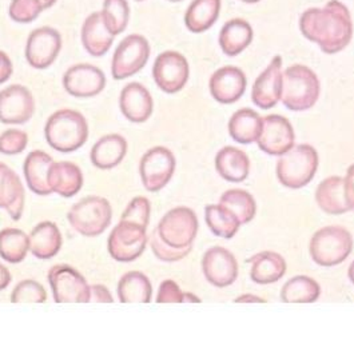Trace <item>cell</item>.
I'll return each instance as SVG.
<instances>
[{
  "mask_svg": "<svg viewBox=\"0 0 354 351\" xmlns=\"http://www.w3.org/2000/svg\"><path fill=\"white\" fill-rule=\"evenodd\" d=\"M299 30L325 54L333 55L353 38V20L345 4L330 0L324 7L306 10L299 18Z\"/></svg>",
  "mask_w": 354,
  "mask_h": 351,
  "instance_id": "6da1fadb",
  "label": "cell"
},
{
  "mask_svg": "<svg viewBox=\"0 0 354 351\" xmlns=\"http://www.w3.org/2000/svg\"><path fill=\"white\" fill-rule=\"evenodd\" d=\"M44 135L55 151L73 153L87 142L88 124L79 111L63 108L48 117Z\"/></svg>",
  "mask_w": 354,
  "mask_h": 351,
  "instance_id": "7a4b0ae2",
  "label": "cell"
},
{
  "mask_svg": "<svg viewBox=\"0 0 354 351\" xmlns=\"http://www.w3.org/2000/svg\"><path fill=\"white\" fill-rule=\"evenodd\" d=\"M321 84L313 70L295 64L282 73V104L292 111H306L319 98Z\"/></svg>",
  "mask_w": 354,
  "mask_h": 351,
  "instance_id": "3957f363",
  "label": "cell"
},
{
  "mask_svg": "<svg viewBox=\"0 0 354 351\" xmlns=\"http://www.w3.org/2000/svg\"><path fill=\"white\" fill-rule=\"evenodd\" d=\"M318 169V153L310 144H298L279 156L277 178L288 189H302L309 184Z\"/></svg>",
  "mask_w": 354,
  "mask_h": 351,
  "instance_id": "277c9868",
  "label": "cell"
},
{
  "mask_svg": "<svg viewBox=\"0 0 354 351\" xmlns=\"http://www.w3.org/2000/svg\"><path fill=\"white\" fill-rule=\"evenodd\" d=\"M353 250V236L341 226H326L315 231L309 253L317 265L333 267L341 265Z\"/></svg>",
  "mask_w": 354,
  "mask_h": 351,
  "instance_id": "5b68a950",
  "label": "cell"
},
{
  "mask_svg": "<svg viewBox=\"0 0 354 351\" xmlns=\"http://www.w3.org/2000/svg\"><path fill=\"white\" fill-rule=\"evenodd\" d=\"M67 219L79 234L93 238L103 234L110 226L113 209L106 198L87 196L70 209Z\"/></svg>",
  "mask_w": 354,
  "mask_h": 351,
  "instance_id": "8992f818",
  "label": "cell"
},
{
  "mask_svg": "<svg viewBox=\"0 0 354 351\" xmlns=\"http://www.w3.org/2000/svg\"><path fill=\"white\" fill-rule=\"evenodd\" d=\"M198 218L189 207L170 210L158 223L159 238L174 249H193L198 233Z\"/></svg>",
  "mask_w": 354,
  "mask_h": 351,
  "instance_id": "52a82bcc",
  "label": "cell"
},
{
  "mask_svg": "<svg viewBox=\"0 0 354 351\" xmlns=\"http://www.w3.org/2000/svg\"><path fill=\"white\" fill-rule=\"evenodd\" d=\"M48 283L57 303H88L91 289L77 269L68 265H55L48 272Z\"/></svg>",
  "mask_w": 354,
  "mask_h": 351,
  "instance_id": "ba28073f",
  "label": "cell"
},
{
  "mask_svg": "<svg viewBox=\"0 0 354 351\" xmlns=\"http://www.w3.org/2000/svg\"><path fill=\"white\" fill-rule=\"evenodd\" d=\"M147 240V229L120 219L109 236L107 250L115 260L127 263L143 254Z\"/></svg>",
  "mask_w": 354,
  "mask_h": 351,
  "instance_id": "9c48e42d",
  "label": "cell"
},
{
  "mask_svg": "<svg viewBox=\"0 0 354 351\" xmlns=\"http://www.w3.org/2000/svg\"><path fill=\"white\" fill-rule=\"evenodd\" d=\"M176 156L163 147L157 146L150 149L142 156L139 163V174L145 189L150 193L162 190L174 176Z\"/></svg>",
  "mask_w": 354,
  "mask_h": 351,
  "instance_id": "30bf717a",
  "label": "cell"
},
{
  "mask_svg": "<svg viewBox=\"0 0 354 351\" xmlns=\"http://www.w3.org/2000/svg\"><path fill=\"white\" fill-rule=\"evenodd\" d=\"M150 58V44L142 35L134 34L119 43L111 64L113 77L117 80L130 78L146 66Z\"/></svg>",
  "mask_w": 354,
  "mask_h": 351,
  "instance_id": "8fae6325",
  "label": "cell"
},
{
  "mask_svg": "<svg viewBox=\"0 0 354 351\" xmlns=\"http://www.w3.org/2000/svg\"><path fill=\"white\" fill-rule=\"evenodd\" d=\"M190 75L189 61L180 53L165 51L158 55L153 67V77L158 87L166 94L179 93Z\"/></svg>",
  "mask_w": 354,
  "mask_h": 351,
  "instance_id": "7c38bea8",
  "label": "cell"
},
{
  "mask_svg": "<svg viewBox=\"0 0 354 351\" xmlns=\"http://www.w3.org/2000/svg\"><path fill=\"white\" fill-rule=\"evenodd\" d=\"M295 135L292 123L282 115L262 117V130L257 139L261 151L268 155L281 156L295 147Z\"/></svg>",
  "mask_w": 354,
  "mask_h": 351,
  "instance_id": "4fadbf2b",
  "label": "cell"
},
{
  "mask_svg": "<svg viewBox=\"0 0 354 351\" xmlns=\"http://www.w3.org/2000/svg\"><path fill=\"white\" fill-rule=\"evenodd\" d=\"M62 37L53 27H40L31 32L26 46V58L31 67L44 70L58 58Z\"/></svg>",
  "mask_w": 354,
  "mask_h": 351,
  "instance_id": "5bb4252c",
  "label": "cell"
},
{
  "mask_svg": "<svg viewBox=\"0 0 354 351\" xmlns=\"http://www.w3.org/2000/svg\"><path fill=\"white\" fill-rule=\"evenodd\" d=\"M35 111L31 91L20 84H12L0 91V122L4 124L27 123Z\"/></svg>",
  "mask_w": 354,
  "mask_h": 351,
  "instance_id": "9a60e30c",
  "label": "cell"
},
{
  "mask_svg": "<svg viewBox=\"0 0 354 351\" xmlns=\"http://www.w3.org/2000/svg\"><path fill=\"white\" fill-rule=\"evenodd\" d=\"M202 272L209 283L216 287H227L238 278V262L227 249L216 246L209 249L202 258Z\"/></svg>",
  "mask_w": 354,
  "mask_h": 351,
  "instance_id": "2e32d148",
  "label": "cell"
},
{
  "mask_svg": "<svg viewBox=\"0 0 354 351\" xmlns=\"http://www.w3.org/2000/svg\"><path fill=\"white\" fill-rule=\"evenodd\" d=\"M63 86L75 98H93L104 90L106 77L93 64H77L66 71Z\"/></svg>",
  "mask_w": 354,
  "mask_h": 351,
  "instance_id": "e0dca14e",
  "label": "cell"
},
{
  "mask_svg": "<svg viewBox=\"0 0 354 351\" xmlns=\"http://www.w3.org/2000/svg\"><path fill=\"white\" fill-rule=\"evenodd\" d=\"M282 93V58L276 55L252 88V100L257 107L269 110L276 107Z\"/></svg>",
  "mask_w": 354,
  "mask_h": 351,
  "instance_id": "ac0fdd59",
  "label": "cell"
},
{
  "mask_svg": "<svg viewBox=\"0 0 354 351\" xmlns=\"http://www.w3.org/2000/svg\"><path fill=\"white\" fill-rule=\"evenodd\" d=\"M246 75L234 66L218 68L209 82L213 98L222 104H233L242 98L246 91Z\"/></svg>",
  "mask_w": 354,
  "mask_h": 351,
  "instance_id": "d6986e66",
  "label": "cell"
},
{
  "mask_svg": "<svg viewBox=\"0 0 354 351\" xmlns=\"http://www.w3.org/2000/svg\"><path fill=\"white\" fill-rule=\"evenodd\" d=\"M119 107L126 119L133 123H143L153 114L154 102L149 90L138 82L129 83L120 93Z\"/></svg>",
  "mask_w": 354,
  "mask_h": 351,
  "instance_id": "ffe728a7",
  "label": "cell"
},
{
  "mask_svg": "<svg viewBox=\"0 0 354 351\" xmlns=\"http://www.w3.org/2000/svg\"><path fill=\"white\" fill-rule=\"evenodd\" d=\"M24 187L12 169L0 162V209H4L12 220H19L24 210Z\"/></svg>",
  "mask_w": 354,
  "mask_h": 351,
  "instance_id": "44dd1931",
  "label": "cell"
},
{
  "mask_svg": "<svg viewBox=\"0 0 354 351\" xmlns=\"http://www.w3.org/2000/svg\"><path fill=\"white\" fill-rule=\"evenodd\" d=\"M114 35L107 30L102 12H93L84 20L82 27V43L93 57H103L113 46Z\"/></svg>",
  "mask_w": 354,
  "mask_h": 351,
  "instance_id": "7402d4cb",
  "label": "cell"
},
{
  "mask_svg": "<svg viewBox=\"0 0 354 351\" xmlns=\"http://www.w3.org/2000/svg\"><path fill=\"white\" fill-rule=\"evenodd\" d=\"M47 180L53 193L71 198L82 190L83 174L71 162H54L48 170Z\"/></svg>",
  "mask_w": 354,
  "mask_h": 351,
  "instance_id": "603a6c76",
  "label": "cell"
},
{
  "mask_svg": "<svg viewBox=\"0 0 354 351\" xmlns=\"http://www.w3.org/2000/svg\"><path fill=\"white\" fill-rule=\"evenodd\" d=\"M216 173L232 183L243 182L250 173V159L245 151L226 146L216 156Z\"/></svg>",
  "mask_w": 354,
  "mask_h": 351,
  "instance_id": "cb8c5ba5",
  "label": "cell"
},
{
  "mask_svg": "<svg viewBox=\"0 0 354 351\" xmlns=\"http://www.w3.org/2000/svg\"><path fill=\"white\" fill-rule=\"evenodd\" d=\"M248 262L252 265L250 278L257 285H270L278 282L286 273V260L281 254L262 252Z\"/></svg>",
  "mask_w": 354,
  "mask_h": 351,
  "instance_id": "d4e9b609",
  "label": "cell"
},
{
  "mask_svg": "<svg viewBox=\"0 0 354 351\" xmlns=\"http://www.w3.org/2000/svg\"><path fill=\"white\" fill-rule=\"evenodd\" d=\"M53 163H54L53 158L40 150L31 151L26 158L23 171H24L27 184L34 194L50 196L53 193L47 180L48 170Z\"/></svg>",
  "mask_w": 354,
  "mask_h": 351,
  "instance_id": "484cf974",
  "label": "cell"
},
{
  "mask_svg": "<svg viewBox=\"0 0 354 351\" xmlns=\"http://www.w3.org/2000/svg\"><path fill=\"white\" fill-rule=\"evenodd\" d=\"M127 153V140L119 134L102 137L93 146L91 162L100 170H111L117 167Z\"/></svg>",
  "mask_w": 354,
  "mask_h": 351,
  "instance_id": "4316f807",
  "label": "cell"
},
{
  "mask_svg": "<svg viewBox=\"0 0 354 351\" xmlns=\"http://www.w3.org/2000/svg\"><path fill=\"white\" fill-rule=\"evenodd\" d=\"M63 238L59 227L50 220L38 223L30 234V252L39 259H50L59 253Z\"/></svg>",
  "mask_w": 354,
  "mask_h": 351,
  "instance_id": "83f0119b",
  "label": "cell"
},
{
  "mask_svg": "<svg viewBox=\"0 0 354 351\" xmlns=\"http://www.w3.org/2000/svg\"><path fill=\"white\" fill-rule=\"evenodd\" d=\"M318 207L329 215H341L351 211L344 193V178L329 176L322 180L315 190Z\"/></svg>",
  "mask_w": 354,
  "mask_h": 351,
  "instance_id": "f1b7e54d",
  "label": "cell"
},
{
  "mask_svg": "<svg viewBox=\"0 0 354 351\" xmlns=\"http://www.w3.org/2000/svg\"><path fill=\"white\" fill-rule=\"evenodd\" d=\"M253 28L243 19L227 21L219 32V46L227 57H236L253 41Z\"/></svg>",
  "mask_w": 354,
  "mask_h": 351,
  "instance_id": "f546056e",
  "label": "cell"
},
{
  "mask_svg": "<svg viewBox=\"0 0 354 351\" xmlns=\"http://www.w3.org/2000/svg\"><path fill=\"white\" fill-rule=\"evenodd\" d=\"M117 294L122 303H149L153 296V286L145 274L130 272L119 279Z\"/></svg>",
  "mask_w": 354,
  "mask_h": 351,
  "instance_id": "4dcf8cb0",
  "label": "cell"
},
{
  "mask_svg": "<svg viewBox=\"0 0 354 351\" xmlns=\"http://www.w3.org/2000/svg\"><path fill=\"white\" fill-rule=\"evenodd\" d=\"M262 130V117L252 108H241L229 120V134L241 144L257 142Z\"/></svg>",
  "mask_w": 354,
  "mask_h": 351,
  "instance_id": "1f68e13d",
  "label": "cell"
},
{
  "mask_svg": "<svg viewBox=\"0 0 354 351\" xmlns=\"http://www.w3.org/2000/svg\"><path fill=\"white\" fill-rule=\"evenodd\" d=\"M219 11L221 0H194L185 14V24L194 34L205 32L214 26Z\"/></svg>",
  "mask_w": 354,
  "mask_h": 351,
  "instance_id": "d6a6232c",
  "label": "cell"
},
{
  "mask_svg": "<svg viewBox=\"0 0 354 351\" xmlns=\"http://www.w3.org/2000/svg\"><path fill=\"white\" fill-rule=\"evenodd\" d=\"M319 295L321 287L317 281L306 275H297L283 285L281 301L283 303H313Z\"/></svg>",
  "mask_w": 354,
  "mask_h": 351,
  "instance_id": "836d02e7",
  "label": "cell"
},
{
  "mask_svg": "<svg viewBox=\"0 0 354 351\" xmlns=\"http://www.w3.org/2000/svg\"><path fill=\"white\" fill-rule=\"evenodd\" d=\"M205 220L213 234L226 239H232L241 226L236 215L221 203L206 206Z\"/></svg>",
  "mask_w": 354,
  "mask_h": 351,
  "instance_id": "e575fe53",
  "label": "cell"
},
{
  "mask_svg": "<svg viewBox=\"0 0 354 351\" xmlns=\"http://www.w3.org/2000/svg\"><path fill=\"white\" fill-rule=\"evenodd\" d=\"M219 203L236 215L241 225L252 222L257 214L256 199L249 191L242 189L227 190L221 196Z\"/></svg>",
  "mask_w": 354,
  "mask_h": 351,
  "instance_id": "d590c367",
  "label": "cell"
},
{
  "mask_svg": "<svg viewBox=\"0 0 354 351\" xmlns=\"http://www.w3.org/2000/svg\"><path fill=\"white\" fill-rule=\"evenodd\" d=\"M30 250V236L19 229L0 231V256L10 263H20Z\"/></svg>",
  "mask_w": 354,
  "mask_h": 351,
  "instance_id": "8d00e7d4",
  "label": "cell"
},
{
  "mask_svg": "<svg viewBox=\"0 0 354 351\" xmlns=\"http://www.w3.org/2000/svg\"><path fill=\"white\" fill-rule=\"evenodd\" d=\"M100 12L107 30L114 37L126 30L130 15V7L126 0H104Z\"/></svg>",
  "mask_w": 354,
  "mask_h": 351,
  "instance_id": "74e56055",
  "label": "cell"
},
{
  "mask_svg": "<svg viewBox=\"0 0 354 351\" xmlns=\"http://www.w3.org/2000/svg\"><path fill=\"white\" fill-rule=\"evenodd\" d=\"M47 293L39 282L26 279L18 283L11 294L12 303H44Z\"/></svg>",
  "mask_w": 354,
  "mask_h": 351,
  "instance_id": "f35d334b",
  "label": "cell"
},
{
  "mask_svg": "<svg viewBox=\"0 0 354 351\" xmlns=\"http://www.w3.org/2000/svg\"><path fill=\"white\" fill-rule=\"evenodd\" d=\"M44 10L40 0H12L10 4V18L18 23H31Z\"/></svg>",
  "mask_w": 354,
  "mask_h": 351,
  "instance_id": "ab89813d",
  "label": "cell"
},
{
  "mask_svg": "<svg viewBox=\"0 0 354 351\" xmlns=\"http://www.w3.org/2000/svg\"><path fill=\"white\" fill-rule=\"evenodd\" d=\"M150 211H151L150 200L145 196H137L129 203L120 219L137 223L139 226L147 229L150 222Z\"/></svg>",
  "mask_w": 354,
  "mask_h": 351,
  "instance_id": "60d3db41",
  "label": "cell"
},
{
  "mask_svg": "<svg viewBox=\"0 0 354 351\" xmlns=\"http://www.w3.org/2000/svg\"><path fill=\"white\" fill-rule=\"evenodd\" d=\"M28 137L24 131L17 129L6 130L0 135V153L4 155H17L26 150Z\"/></svg>",
  "mask_w": 354,
  "mask_h": 351,
  "instance_id": "b9f144b4",
  "label": "cell"
},
{
  "mask_svg": "<svg viewBox=\"0 0 354 351\" xmlns=\"http://www.w3.org/2000/svg\"><path fill=\"white\" fill-rule=\"evenodd\" d=\"M150 245H151L153 253L156 254L158 259H160L163 262H178V260L186 258L192 252V249L170 247L159 238L157 230H154L153 234L150 235Z\"/></svg>",
  "mask_w": 354,
  "mask_h": 351,
  "instance_id": "7bdbcfd3",
  "label": "cell"
},
{
  "mask_svg": "<svg viewBox=\"0 0 354 351\" xmlns=\"http://www.w3.org/2000/svg\"><path fill=\"white\" fill-rule=\"evenodd\" d=\"M183 295L177 282L166 279L160 283L157 295L158 303H183Z\"/></svg>",
  "mask_w": 354,
  "mask_h": 351,
  "instance_id": "ee69618b",
  "label": "cell"
},
{
  "mask_svg": "<svg viewBox=\"0 0 354 351\" xmlns=\"http://www.w3.org/2000/svg\"><path fill=\"white\" fill-rule=\"evenodd\" d=\"M344 193L348 207L351 211H354V164L349 166L346 176L344 178Z\"/></svg>",
  "mask_w": 354,
  "mask_h": 351,
  "instance_id": "f6af8a7d",
  "label": "cell"
},
{
  "mask_svg": "<svg viewBox=\"0 0 354 351\" xmlns=\"http://www.w3.org/2000/svg\"><path fill=\"white\" fill-rule=\"evenodd\" d=\"M90 289H91V301L98 302V303H113L114 302L113 295L106 286L94 285V286H90Z\"/></svg>",
  "mask_w": 354,
  "mask_h": 351,
  "instance_id": "bcb514c9",
  "label": "cell"
},
{
  "mask_svg": "<svg viewBox=\"0 0 354 351\" xmlns=\"http://www.w3.org/2000/svg\"><path fill=\"white\" fill-rule=\"evenodd\" d=\"M12 61L10 57L4 53L0 51V84L6 83L10 77L12 75Z\"/></svg>",
  "mask_w": 354,
  "mask_h": 351,
  "instance_id": "7dc6e473",
  "label": "cell"
},
{
  "mask_svg": "<svg viewBox=\"0 0 354 351\" xmlns=\"http://www.w3.org/2000/svg\"><path fill=\"white\" fill-rule=\"evenodd\" d=\"M11 281H12L11 273L8 272V269L6 266H3L0 263V292L7 289L10 286V283H11Z\"/></svg>",
  "mask_w": 354,
  "mask_h": 351,
  "instance_id": "c3c4849f",
  "label": "cell"
},
{
  "mask_svg": "<svg viewBox=\"0 0 354 351\" xmlns=\"http://www.w3.org/2000/svg\"><path fill=\"white\" fill-rule=\"evenodd\" d=\"M234 302H236V303H249V302H250V303H252V302L265 303L266 301L262 299V298H259V296H257V295H253V294H243V295L236 298Z\"/></svg>",
  "mask_w": 354,
  "mask_h": 351,
  "instance_id": "681fc988",
  "label": "cell"
},
{
  "mask_svg": "<svg viewBox=\"0 0 354 351\" xmlns=\"http://www.w3.org/2000/svg\"><path fill=\"white\" fill-rule=\"evenodd\" d=\"M183 302H196V303H199L201 299L196 296L194 294L185 293V295H183Z\"/></svg>",
  "mask_w": 354,
  "mask_h": 351,
  "instance_id": "f907efd6",
  "label": "cell"
},
{
  "mask_svg": "<svg viewBox=\"0 0 354 351\" xmlns=\"http://www.w3.org/2000/svg\"><path fill=\"white\" fill-rule=\"evenodd\" d=\"M41 3H43V7H44V10L46 8H50V7H53L55 3H57V0H40Z\"/></svg>",
  "mask_w": 354,
  "mask_h": 351,
  "instance_id": "816d5d0a",
  "label": "cell"
},
{
  "mask_svg": "<svg viewBox=\"0 0 354 351\" xmlns=\"http://www.w3.org/2000/svg\"><path fill=\"white\" fill-rule=\"evenodd\" d=\"M348 276L351 279V282L354 285V260L352 262V265L349 266V270H348Z\"/></svg>",
  "mask_w": 354,
  "mask_h": 351,
  "instance_id": "f5cc1de1",
  "label": "cell"
},
{
  "mask_svg": "<svg viewBox=\"0 0 354 351\" xmlns=\"http://www.w3.org/2000/svg\"><path fill=\"white\" fill-rule=\"evenodd\" d=\"M241 1H243V3H249V4H254V3H258L259 0H241Z\"/></svg>",
  "mask_w": 354,
  "mask_h": 351,
  "instance_id": "db71d44e",
  "label": "cell"
},
{
  "mask_svg": "<svg viewBox=\"0 0 354 351\" xmlns=\"http://www.w3.org/2000/svg\"><path fill=\"white\" fill-rule=\"evenodd\" d=\"M169 1H180V0H169Z\"/></svg>",
  "mask_w": 354,
  "mask_h": 351,
  "instance_id": "11a10c76",
  "label": "cell"
},
{
  "mask_svg": "<svg viewBox=\"0 0 354 351\" xmlns=\"http://www.w3.org/2000/svg\"><path fill=\"white\" fill-rule=\"evenodd\" d=\"M137 1H143V0H137Z\"/></svg>",
  "mask_w": 354,
  "mask_h": 351,
  "instance_id": "9f6ffc18",
  "label": "cell"
}]
</instances>
